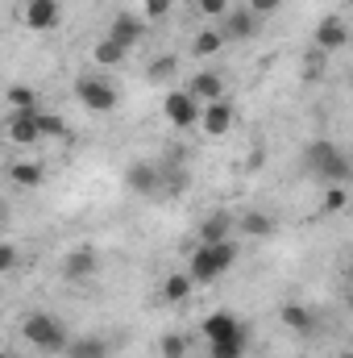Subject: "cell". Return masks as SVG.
<instances>
[{"instance_id":"23","label":"cell","mask_w":353,"mask_h":358,"mask_svg":"<svg viewBox=\"0 0 353 358\" xmlns=\"http://www.w3.org/2000/svg\"><path fill=\"white\" fill-rule=\"evenodd\" d=\"M246 350H250V329H241V334H233L225 342H208L212 358H246Z\"/></svg>"},{"instance_id":"25","label":"cell","mask_w":353,"mask_h":358,"mask_svg":"<svg viewBox=\"0 0 353 358\" xmlns=\"http://www.w3.org/2000/svg\"><path fill=\"white\" fill-rule=\"evenodd\" d=\"M38 125H42V134H46V142H67V138H71V129H67V121H63L59 113H50V108H38Z\"/></svg>"},{"instance_id":"34","label":"cell","mask_w":353,"mask_h":358,"mask_svg":"<svg viewBox=\"0 0 353 358\" xmlns=\"http://www.w3.org/2000/svg\"><path fill=\"white\" fill-rule=\"evenodd\" d=\"M345 358H353V350H345Z\"/></svg>"},{"instance_id":"32","label":"cell","mask_w":353,"mask_h":358,"mask_svg":"<svg viewBox=\"0 0 353 358\" xmlns=\"http://www.w3.org/2000/svg\"><path fill=\"white\" fill-rule=\"evenodd\" d=\"M246 8H250V13H258V17H274V13H278V8H283V0H246Z\"/></svg>"},{"instance_id":"28","label":"cell","mask_w":353,"mask_h":358,"mask_svg":"<svg viewBox=\"0 0 353 358\" xmlns=\"http://www.w3.org/2000/svg\"><path fill=\"white\" fill-rule=\"evenodd\" d=\"M158 350H163V358H187V338L183 334H163Z\"/></svg>"},{"instance_id":"13","label":"cell","mask_w":353,"mask_h":358,"mask_svg":"<svg viewBox=\"0 0 353 358\" xmlns=\"http://www.w3.org/2000/svg\"><path fill=\"white\" fill-rule=\"evenodd\" d=\"M63 21V4L59 0H29L25 4V25L33 29V34H46V29H54Z\"/></svg>"},{"instance_id":"14","label":"cell","mask_w":353,"mask_h":358,"mask_svg":"<svg viewBox=\"0 0 353 358\" xmlns=\"http://www.w3.org/2000/svg\"><path fill=\"white\" fill-rule=\"evenodd\" d=\"M246 329V321L241 317H233V313H208L204 317V325H200V334H204V342H225V338H233V334H241Z\"/></svg>"},{"instance_id":"30","label":"cell","mask_w":353,"mask_h":358,"mask_svg":"<svg viewBox=\"0 0 353 358\" xmlns=\"http://www.w3.org/2000/svg\"><path fill=\"white\" fill-rule=\"evenodd\" d=\"M191 4H195V13H200V17H208V21H220V17L233 8L229 0H191Z\"/></svg>"},{"instance_id":"11","label":"cell","mask_w":353,"mask_h":358,"mask_svg":"<svg viewBox=\"0 0 353 358\" xmlns=\"http://www.w3.org/2000/svg\"><path fill=\"white\" fill-rule=\"evenodd\" d=\"M233 125H237V108H233V100H229V96H225V100L204 104L200 129H204L208 138H225V134H233Z\"/></svg>"},{"instance_id":"27","label":"cell","mask_w":353,"mask_h":358,"mask_svg":"<svg viewBox=\"0 0 353 358\" xmlns=\"http://www.w3.org/2000/svg\"><path fill=\"white\" fill-rule=\"evenodd\" d=\"M175 71H179V63H175V59H171V55H158V59H154V63L146 67V80H154V84H163V80H171Z\"/></svg>"},{"instance_id":"12","label":"cell","mask_w":353,"mask_h":358,"mask_svg":"<svg viewBox=\"0 0 353 358\" xmlns=\"http://www.w3.org/2000/svg\"><path fill=\"white\" fill-rule=\"evenodd\" d=\"M100 275V255L91 250V246H75L67 259H63V279L67 283H88Z\"/></svg>"},{"instance_id":"1","label":"cell","mask_w":353,"mask_h":358,"mask_svg":"<svg viewBox=\"0 0 353 358\" xmlns=\"http://www.w3.org/2000/svg\"><path fill=\"white\" fill-rule=\"evenodd\" d=\"M303 171H312L324 187H329V183H350L353 179V159L337 146V142L316 138V142L303 146Z\"/></svg>"},{"instance_id":"9","label":"cell","mask_w":353,"mask_h":358,"mask_svg":"<svg viewBox=\"0 0 353 358\" xmlns=\"http://www.w3.org/2000/svg\"><path fill=\"white\" fill-rule=\"evenodd\" d=\"M258 25H262V17L258 13H250V8H229L225 17H220V34H225V42L229 46H237V42H250L254 34H258Z\"/></svg>"},{"instance_id":"15","label":"cell","mask_w":353,"mask_h":358,"mask_svg":"<svg viewBox=\"0 0 353 358\" xmlns=\"http://www.w3.org/2000/svg\"><path fill=\"white\" fill-rule=\"evenodd\" d=\"M187 92L200 100V104H212V100H225V80L216 71H195L187 80Z\"/></svg>"},{"instance_id":"8","label":"cell","mask_w":353,"mask_h":358,"mask_svg":"<svg viewBox=\"0 0 353 358\" xmlns=\"http://www.w3.org/2000/svg\"><path fill=\"white\" fill-rule=\"evenodd\" d=\"M125 187L133 196H163V163H129L125 167Z\"/></svg>"},{"instance_id":"21","label":"cell","mask_w":353,"mask_h":358,"mask_svg":"<svg viewBox=\"0 0 353 358\" xmlns=\"http://www.w3.org/2000/svg\"><path fill=\"white\" fill-rule=\"evenodd\" d=\"M229 42H225V34L220 29H200L195 38H191V55L195 59H212V55H220Z\"/></svg>"},{"instance_id":"7","label":"cell","mask_w":353,"mask_h":358,"mask_svg":"<svg viewBox=\"0 0 353 358\" xmlns=\"http://www.w3.org/2000/svg\"><path fill=\"white\" fill-rule=\"evenodd\" d=\"M146 34H150V21H146L142 13H133V8H121V13L108 21V38H112V42H121L125 50H133Z\"/></svg>"},{"instance_id":"3","label":"cell","mask_w":353,"mask_h":358,"mask_svg":"<svg viewBox=\"0 0 353 358\" xmlns=\"http://www.w3.org/2000/svg\"><path fill=\"white\" fill-rule=\"evenodd\" d=\"M233 263H237V242L233 238L229 242H200L187 259V275L195 283H216L220 275L233 271Z\"/></svg>"},{"instance_id":"31","label":"cell","mask_w":353,"mask_h":358,"mask_svg":"<svg viewBox=\"0 0 353 358\" xmlns=\"http://www.w3.org/2000/svg\"><path fill=\"white\" fill-rule=\"evenodd\" d=\"M171 4H175V0H142V17L154 25V21H163V17L171 13Z\"/></svg>"},{"instance_id":"17","label":"cell","mask_w":353,"mask_h":358,"mask_svg":"<svg viewBox=\"0 0 353 358\" xmlns=\"http://www.w3.org/2000/svg\"><path fill=\"white\" fill-rule=\"evenodd\" d=\"M233 213H225V208H216L204 225H200V242H229L233 238Z\"/></svg>"},{"instance_id":"10","label":"cell","mask_w":353,"mask_h":358,"mask_svg":"<svg viewBox=\"0 0 353 358\" xmlns=\"http://www.w3.org/2000/svg\"><path fill=\"white\" fill-rule=\"evenodd\" d=\"M312 42H316V50H320V55H333V50H345V46H350V25H345V17H337V13H329V17H320V25H316V34H312Z\"/></svg>"},{"instance_id":"22","label":"cell","mask_w":353,"mask_h":358,"mask_svg":"<svg viewBox=\"0 0 353 358\" xmlns=\"http://www.w3.org/2000/svg\"><path fill=\"white\" fill-rule=\"evenodd\" d=\"M191 287H195V279H191L187 271H175V275L163 279V300H167V304H183V300L191 296Z\"/></svg>"},{"instance_id":"4","label":"cell","mask_w":353,"mask_h":358,"mask_svg":"<svg viewBox=\"0 0 353 358\" xmlns=\"http://www.w3.org/2000/svg\"><path fill=\"white\" fill-rule=\"evenodd\" d=\"M75 100H80L88 113H112V108L121 104L112 80H104V76H80V80H75Z\"/></svg>"},{"instance_id":"2","label":"cell","mask_w":353,"mask_h":358,"mask_svg":"<svg viewBox=\"0 0 353 358\" xmlns=\"http://www.w3.org/2000/svg\"><path fill=\"white\" fill-rule=\"evenodd\" d=\"M21 338H25L38 355H67V346H71L67 325H63L54 313H46V308L25 313V321H21Z\"/></svg>"},{"instance_id":"29","label":"cell","mask_w":353,"mask_h":358,"mask_svg":"<svg viewBox=\"0 0 353 358\" xmlns=\"http://www.w3.org/2000/svg\"><path fill=\"white\" fill-rule=\"evenodd\" d=\"M350 204V192H345V183H329V192H324V213H341Z\"/></svg>"},{"instance_id":"35","label":"cell","mask_w":353,"mask_h":358,"mask_svg":"<svg viewBox=\"0 0 353 358\" xmlns=\"http://www.w3.org/2000/svg\"><path fill=\"white\" fill-rule=\"evenodd\" d=\"M4 358H13V355H4Z\"/></svg>"},{"instance_id":"26","label":"cell","mask_w":353,"mask_h":358,"mask_svg":"<svg viewBox=\"0 0 353 358\" xmlns=\"http://www.w3.org/2000/svg\"><path fill=\"white\" fill-rule=\"evenodd\" d=\"M4 100H8V113H25V108H42V104H38V92H33V88H25V84H13Z\"/></svg>"},{"instance_id":"20","label":"cell","mask_w":353,"mask_h":358,"mask_svg":"<svg viewBox=\"0 0 353 358\" xmlns=\"http://www.w3.org/2000/svg\"><path fill=\"white\" fill-rule=\"evenodd\" d=\"M108 355H112V346L104 338H96V334L71 338V346H67V358H108Z\"/></svg>"},{"instance_id":"24","label":"cell","mask_w":353,"mask_h":358,"mask_svg":"<svg viewBox=\"0 0 353 358\" xmlns=\"http://www.w3.org/2000/svg\"><path fill=\"white\" fill-rule=\"evenodd\" d=\"M8 176H13L17 187H38V183L46 179V167H42V163H33V159H25V163H13V167H8Z\"/></svg>"},{"instance_id":"6","label":"cell","mask_w":353,"mask_h":358,"mask_svg":"<svg viewBox=\"0 0 353 358\" xmlns=\"http://www.w3.org/2000/svg\"><path fill=\"white\" fill-rule=\"evenodd\" d=\"M4 138L13 146H42L46 134L38 125V108H25V113H8L4 117Z\"/></svg>"},{"instance_id":"19","label":"cell","mask_w":353,"mask_h":358,"mask_svg":"<svg viewBox=\"0 0 353 358\" xmlns=\"http://www.w3.org/2000/svg\"><path fill=\"white\" fill-rule=\"evenodd\" d=\"M278 321H283L291 334H312V329H316V317H312V308H303V304H283V308H278Z\"/></svg>"},{"instance_id":"18","label":"cell","mask_w":353,"mask_h":358,"mask_svg":"<svg viewBox=\"0 0 353 358\" xmlns=\"http://www.w3.org/2000/svg\"><path fill=\"white\" fill-rule=\"evenodd\" d=\"M237 229H241L246 238H270V234L278 229V221H274L270 213H262V208H250V213L237 217Z\"/></svg>"},{"instance_id":"33","label":"cell","mask_w":353,"mask_h":358,"mask_svg":"<svg viewBox=\"0 0 353 358\" xmlns=\"http://www.w3.org/2000/svg\"><path fill=\"white\" fill-rule=\"evenodd\" d=\"M13 267H17V246L4 242V246H0V275H13Z\"/></svg>"},{"instance_id":"16","label":"cell","mask_w":353,"mask_h":358,"mask_svg":"<svg viewBox=\"0 0 353 358\" xmlns=\"http://www.w3.org/2000/svg\"><path fill=\"white\" fill-rule=\"evenodd\" d=\"M125 59H129V50H125L121 42H112L108 34H104V38H100V42L91 46V63H96L100 71H112V67H121Z\"/></svg>"},{"instance_id":"5","label":"cell","mask_w":353,"mask_h":358,"mask_svg":"<svg viewBox=\"0 0 353 358\" xmlns=\"http://www.w3.org/2000/svg\"><path fill=\"white\" fill-rule=\"evenodd\" d=\"M163 113H167V121H171L175 129H195L200 117H204V104H200L187 88H175V92L163 96Z\"/></svg>"}]
</instances>
